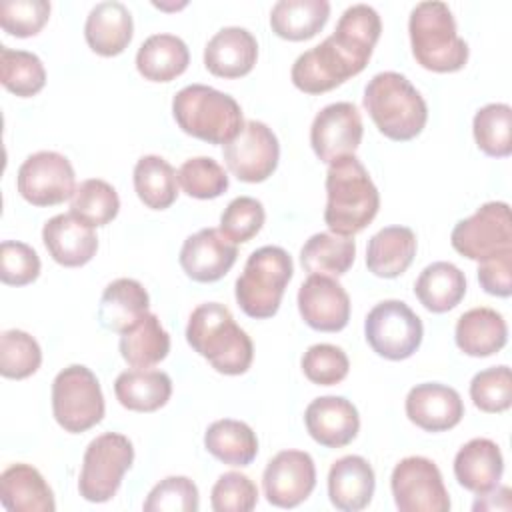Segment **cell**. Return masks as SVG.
I'll use <instances>...</instances> for the list:
<instances>
[{
  "mask_svg": "<svg viewBox=\"0 0 512 512\" xmlns=\"http://www.w3.org/2000/svg\"><path fill=\"white\" fill-rule=\"evenodd\" d=\"M378 208V188L354 154L328 164L324 222L332 234L354 236L362 232L376 218Z\"/></svg>",
  "mask_w": 512,
  "mask_h": 512,
  "instance_id": "obj_1",
  "label": "cell"
},
{
  "mask_svg": "<svg viewBox=\"0 0 512 512\" xmlns=\"http://www.w3.org/2000/svg\"><path fill=\"white\" fill-rule=\"evenodd\" d=\"M186 340L216 372L226 376L244 374L254 358L250 336L234 322L232 312L218 302H204L192 310Z\"/></svg>",
  "mask_w": 512,
  "mask_h": 512,
  "instance_id": "obj_2",
  "label": "cell"
},
{
  "mask_svg": "<svg viewBox=\"0 0 512 512\" xmlns=\"http://www.w3.org/2000/svg\"><path fill=\"white\" fill-rule=\"evenodd\" d=\"M364 108L390 140L416 138L428 120V106L414 84L400 72H380L364 88Z\"/></svg>",
  "mask_w": 512,
  "mask_h": 512,
  "instance_id": "obj_3",
  "label": "cell"
},
{
  "mask_svg": "<svg viewBox=\"0 0 512 512\" xmlns=\"http://www.w3.org/2000/svg\"><path fill=\"white\" fill-rule=\"evenodd\" d=\"M416 62L432 72H458L468 62V44L458 36L452 10L444 2H420L408 20Z\"/></svg>",
  "mask_w": 512,
  "mask_h": 512,
  "instance_id": "obj_4",
  "label": "cell"
},
{
  "mask_svg": "<svg viewBox=\"0 0 512 512\" xmlns=\"http://www.w3.org/2000/svg\"><path fill=\"white\" fill-rule=\"evenodd\" d=\"M172 114L182 132L208 144H228L242 130V108L226 92L190 84L176 92Z\"/></svg>",
  "mask_w": 512,
  "mask_h": 512,
  "instance_id": "obj_5",
  "label": "cell"
},
{
  "mask_svg": "<svg viewBox=\"0 0 512 512\" xmlns=\"http://www.w3.org/2000/svg\"><path fill=\"white\" fill-rule=\"evenodd\" d=\"M294 264L280 246H262L254 250L242 274L236 280V302L250 318H272L282 302L284 290L292 280Z\"/></svg>",
  "mask_w": 512,
  "mask_h": 512,
  "instance_id": "obj_6",
  "label": "cell"
},
{
  "mask_svg": "<svg viewBox=\"0 0 512 512\" xmlns=\"http://www.w3.org/2000/svg\"><path fill=\"white\" fill-rule=\"evenodd\" d=\"M52 414L60 428L80 434L104 418V396L96 374L72 364L60 370L52 382Z\"/></svg>",
  "mask_w": 512,
  "mask_h": 512,
  "instance_id": "obj_7",
  "label": "cell"
},
{
  "mask_svg": "<svg viewBox=\"0 0 512 512\" xmlns=\"http://www.w3.org/2000/svg\"><path fill=\"white\" fill-rule=\"evenodd\" d=\"M134 462L132 442L118 432L96 436L84 452L78 492L88 502H108Z\"/></svg>",
  "mask_w": 512,
  "mask_h": 512,
  "instance_id": "obj_8",
  "label": "cell"
},
{
  "mask_svg": "<svg viewBox=\"0 0 512 512\" xmlns=\"http://www.w3.org/2000/svg\"><path fill=\"white\" fill-rule=\"evenodd\" d=\"M364 334L378 356L386 360H406L420 348L424 326L406 302L384 300L368 312Z\"/></svg>",
  "mask_w": 512,
  "mask_h": 512,
  "instance_id": "obj_9",
  "label": "cell"
},
{
  "mask_svg": "<svg viewBox=\"0 0 512 512\" xmlns=\"http://www.w3.org/2000/svg\"><path fill=\"white\" fill-rule=\"evenodd\" d=\"M452 248L468 260H486L512 250V220L506 202H486L460 220L450 234Z\"/></svg>",
  "mask_w": 512,
  "mask_h": 512,
  "instance_id": "obj_10",
  "label": "cell"
},
{
  "mask_svg": "<svg viewBox=\"0 0 512 512\" xmlns=\"http://www.w3.org/2000/svg\"><path fill=\"white\" fill-rule=\"evenodd\" d=\"M394 504L400 512H448L450 496L438 466L424 456L400 460L390 478Z\"/></svg>",
  "mask_w": 512,
  "mask_h": 512,
  "instance_id": "obj_11",
  "label": "cell"
},
{
  "mask_svg": "<svg viewBox=\"0 0 512 512\" xmlns=\"http://www.w3.org/2000/svg\"><path fill=\"white\" fill-rule=\"evenodd\" d=\"M16 186L32 206H56L72 198L76 176L70 160L58 152L42 150L30 154L18 168Z\"/></svg>",
  "mask_w": 512,
  "mask_h": 512,
  "instance_id": "obj_12",
  "label": "cell"
},
{
  "mask_svg": "<svg viewBox=\"0 0 512 512\" xmlns=\"http://www.w3.org/2000/svg\"><path fill=\"white\" fill-rule=\"evenodd\" d=\"M224 162L228 170L242 182H264L268 180L280 158V144L272 128L264 122L248 120L242 130L224 144Z\"/></svg>",
  "mask_w": 512,
  "mask_h": 512,
  "instance_id": "obj_13",
  "label": "cell"
},
{
  "mask_svg": "<svg viewBox=\"0 0 512 512\" xmlns=\"http://www.w3.org/2000/svg\"><path fill=\"white\" fill-rule=\"evenodd\" d=\"M364 68L352 60L332 36L302 52L290 70L292 84L304 94H324L360 74Z\"/></svg>",
  "mask_w": 512,
  "mask_h": 512,
  "instance_id": "obj_14",
  "label": "cell"
},
{
  "mask_svg": "<svg viewBox=\"0 0 512 512\" xmlns=\"http://www.w3.org/2000/svg\"><path fill=\"white\" fill-rule=\"evenodd\" d=\"M364 126L358 108L352 102H334L324 106L310 126V144L320 162L332 164L350 156L362 142Z\"/></svg>",
  "mask_w": 512,
  "mask_h": 512,
  "instance_id": "obj_15",
  "label": "cell"
},
{
  "mask_svg": "<svg viewBox=\"0 0 512 512\" xmlns=\"http://www.w3.org/2000/svg\"><path fill=\"white\" fill-rule=\"evenodd\" d=\"M316 486V466L304 450H282L264 468L266 500L278 508H296Z\"/></svg>",
  "mask_w": 512,
  "mask_h": 512,
  "instance_id": "obj_16",
  "label": "cell"
},
{
  "mask_svg": "<svg viewBox=\"0 0 512 512\" xmlns=\"http://www.w3.org/2000/svg\"><path fill=\"white\" fill-rule=\"evenodd\" d=\"M302 320L318 332H340L350 320V298L332 276L310 274L298 290Z\"/></svg>",
  "mask_w": 512,
  "mask_h": 512,
  "instance_id": "obj_17",
  "label": "cell"
},
{
  "mask_svg": "<svg viewBox=\"0 0 512 512\" xmlns=\"http://www.w3.org/2000/svg\"><path fill=\"white\" fill-rule=\"evenodd\" d=\"M238 248L220 228H202L180 248V266L194 282H216L234 266Z\"/></svg>",
  "mask_w": 512,
  "mask_h": 512,
  "instance_id": "obj_18",
  "label": "cell"
},
{
  "mask_svg": "<svg viewBox=\"0 0 512 512\" xmlns=\"http://www.w3.org/2000/svg\"><path fill=\"white\" fill-rule=\"evenodd\" d=\"M406 416L426 432H444L460 424L464 402L454 388L438 382H424L410 388L406 396Z\"/></svg>",
  "mask_w": 512,
  "mask_h": 512,
  "instance_id": "obj_19",
  "label": "cell"
},
{
  "mask_svg": "<svg viewBox=\"0 0 512 512\" xmlns=\"http://www.w3.org/2000/svg\"><path fill=\"white\" fill-rule=\"evenodd\" d=\"M304 424L314 442L326 448L350 444L360 430L356 406L342 396H320L306 406Z\"/></svg>",
  "mask_w": 512,
  "mask_h": 512,
  "instance_id": "obj_20",
  "label": "cell"
},
{
  "mask_svg": "<svg viewBox=\"0 0 512 512\" xmlns=\"http://www.w3.org/2000/svg\"><path fill=\"white\" fill-rule=\"evenodd\" d=\"M42 240L52 260L66 268L88 264L98 250L94 228L72 212L52 216L42 228Z\"/></svg>",
  "mask_w": 512,
  "mask_h": 512,
  "instance_id": "obj_21",
  "label": "cell"
},
{
  "mask_svg": "<svg viewBox=\"0 0 512 512\" xmlns=\"http://www.w3.org/2000/svg\"><path fill=\"white\" fill-rule=\"evenodd\" d=\"M258 60V42L246 28L226 26L204 48V66L218 78H242Z\"/></svg>",
  "mask_w": 512,
  "mask_h": 512,
  "instance_id": "obj_22",
  "label": "cell"
},
{
  "mask_svg": "<svg viewBox=\"0 0 512 512\" xmlns=\"http://www.w3.org/2000/svg\"><path fill=\"white\" fill-rule=\"evenodd\" d=\"M374 486V470L362 456H342L330 466L328 496L342 512H358L366 508L374 496Z\"/></svg>",
  "mask_w": 512,
  "mask_h": 512,
  "instance_id": "obj_23",
  "label": "cell"
},
{
  "mask_svg": "<svg viewBox=\"0 0 512 512\" xmlns=\"http://www.w3.org/2000/svg\"><path fill=\"white\" fill-rule=\"evenodd\" d=\"M134 22L130 10L116 0L98 2L84 24L88 46L100 56H118L132 42Z\"/></svg>",
  "mask_w": 512,
  "mask_h": 512,
  "instance_id": "obj_24",
  "label": "cell"
},
{
  "mask_svg": "<svg viewBox=\"0 0 512 512\" xmlns=\"http://www.w3.org/2000/svg\"><path fill=\"white\" fill-rule=\"evenodd\" d=\"M504 472V458L490 438H472L454 458V476L458 484L474 494H484L498 486Z\"/></svg>",
  "mask_w": 512,
  "mask_h": 512,
  "instance_id": "obj_25",
  "label": "cell"
},
{
  "mask_svg": "<svg viewBox=\"0 0 512 512\" xmlns=\"http://www.w3.org/2000/svg\"><path fill=\"white\" fill-rule=\"evenodd\" d=\"M148 306L150 296L138 280L118 278L110 282L102 292L98 304V320L106 330L124 334L148 314Z\"/></svg>",
  "mask_w": 512,
  "mask_h": 512,
  "instance_id": "obj_26",
  "label": "cell"
},
{
  "mask_svg": "<svg viewBox=\"0 0 512 512\" xmlns=\"http://www.w3.org/2000/svg\"><path fill=\"white\" fill-rule=\"evenodd\" d=\"M456 346L474 358H486L500 352L508 340V326L494 308L478 306L464 312L454 328Z\"/></svg>",
  "mask_w": 512,
  "mask_h": 512,
  "instance_id": "obj_27",
  "label": "cell"
},
{
  "mask_svg": "<svg viewBox=\"0 0 512 512\" xmlns=\"http://www.w3.org/2000/svg\"><path fill=\"white\" fill-rule=\"evenodd\" d=\"M0 500L10 512H54L56 502L44 476L30 464H12L0 476Z\"/></svg>",
  "mask_w": 512,
  "mask_h": 512,
  "instance_id": "obj_28",
  "label": "cell"
},
{
  "mask_svg": "<svg viewBox=\"0 0 512 512\" xmlns=\"http://www.w3.org/2000/svg\"><path fill=\"white\" fill-rule=\"evenodd\" d=\"M416 256V234L408 226L378 230L366 248V266L378 278H396L408 270Z\"/></svg>",
  "mask_w": 512,
  "mask_h": 512,
  "instance_id": "obj_29",
  "label": "cell"
},
{
  "mask_svg": "<svg viewBox=\"0 0 512 512\" xmlns=\"http://www.w3.org/2000/svg\"><path fill=\"white\" fill-rule=\"evenodd\" d=\"M114 394L126 410L154 412L170 400L172 380L162 370L132 368L118 374Z\"/></svg>",
  "mask_w": 512,
  "mask_h": 512,
  "instance_id": "obj_30",
  "label": "cell"
},
{
  "mask_svg": "<svg viewBox=\"0 0 512 512\" xmlns=\"http://www.w3.org/2000/svg\"><path fill=\"white\" fill-rule=\"evenodd\" d=\"M188 64V46L174 34H152L136 52V68L150 82H170L184 74Z\"/></svg>",
  "mask_w": 512,
  "mask_h": 512,
  "instance_id": "obj_31",
  "label": "cell"
},
{
  "mask_svg": "<svg viewBox=\"0 0 512 512\" xmlns=\"http://www.w3.org/2000/svg\"><path fill=\"white\" fill-rule=\"evenodd\" d=\"M414 294L426 310L434 314H444L456 308L464 298L466 276L452 262H432L416 278Z\"/></svg>",
  "mask_w": 512,
  "mask_h": 512,
  "instance_id": "obj_32",
  "label": "cell"
},
{
  "mask_svg": "<svg viewBox=\"0 0 512 512\" xmlns=\"http://www.w3.org/2000/svg\"><path fill=\"white\" fill-rule=\"evenodd\" d=\"M328 0H280L272 6L270 28L276 36L302 42L316 36L328 22Z\"/></svg>",
  "mask_w": 512,
  "mask_h": 512,
  "instance_id": "obj_33",
  "label": "cell"
},
{
  "mask_svg": "<svg viewBox=\"0 0 512 512\" xmlns=\"http://www.w3.org/2000/svg\"><path fill=\"white\" fill-rule=\"evenodd\" d=\"M380 32L382 22L378 12L368 4H354L342 12L336 30L330 36L350 58L366 68Z\"/></svg>",
  "mask_w": 512,
  "mask_h": 512,
  "instance_id": "obj_34",
  "label": "cell"
},
{
  "mask_svg": "<svg viewBox=\"0 0 512 512\" xmlns=\"http://www.w3.org/2000/svg\"><path fill=\"white\" fill-rule=\"evenodd\" d=\"M356 258V242L350 236L318 232L310 236L300 250V264L308 274L342 276Z\"/></svg>",
  "mask_w": 512,
  "mask_h": 512,
  "instance_id": "obj_35",
  "label": "cell"
},
{
  "mask_svg": "<svg viewBox=\"0 0 512 512\" xmlns=\"http://www.w3.org/2000/svg\"><path fill=\"white\" fill-rule=\"evenodd\" d=\"M204 446L228 466H248L258 454L254 430L246 422L232 418L212 422L204 434Z\"/></svg>",
  "mask_w": 512,
  "mask_h": 512,
  "instance_id": "obj_36",
  "label": "cell"
},
{
  "mask_svg": "<svg viewBox=\"0 0 512 512\" xmlns=\"http://www.w3.org/2000/svg\"><path fill=\"white\" fill-rule=\"evenodd\" d=\"M134 190L152 210H166L178 198V172L162 156H142L134 166Z\"/></svg>",
  "mask_w": 512,
  "mask_h": 512,
  "instance_id": "obj_37",
  "label": "cell"
},
{
  "mask_svg": "<svg viewBox=\"0 0 512 512\" xmlns=\"http://www.w3.org/2000/svg\"><path fill=\"white\" fill-rule=\"evenodd\" d=\"M170 352V336L156 314H146L120 336V354L132 368H152Z\"/></svg>",
  "mask_w": 512,
  "mask_h": 512,
  "instance_id": "obj_38",
  "label": "cell"
},
{
  "mask_svg": "<svg viewBox=\"0 0 512 512\" xmlns=\"http://www.w3.org/2000/svg\"><path fill=\"white\" fill-rule=\"evenodd\" d=\"M0 82L2 86L20 96H36L46 84V70L42 60L34 52L0 48Z\"/></svg>",
  "mask_w": 512,
  "mask_h": 512,
  "instance_id": "obj_39",
  "label": "cell"
},
{
  "mask_svg": "<svg viewBox=\"0 0 512 512\" xmlns=\"http://www.w3.org/2000/svg\"><path fill=\"white\" fill-rule=\"evenodd\" d=\"M472 132L486 156L508 158L512 154V108L502 102L482 106L474 114Z\"/></svg>",
  "mask_w": 512,
  "mask_h": 512,
  "instance_id": "obj_40",
  "label": "cell"
},
{
  "mask_svg": "<svg viewBox=\"0 0 512 512\" xmlns=\"http://www.w3.org/2000/svg\"><path fill=\"white\" fill-rule=\"evenodd\" d=\"M120 198L112 184L100 178L80 182L70 198V212L86 224L106 226L118 216Z\"/></svg>",
  "mask_w": 512,
  "mask_h": 512,
  "instance_id": "obj_41",
  "label": "cell"
},
{
  "mask_svg": "<svg viewBox=\"0 0 512 512\" xmlns=\"http://www.w3.org/2000/svg\"><path fill=\"white\" fill-rule=\"evenodd\" d=\"M42 364L40 344L24 330H6L0 336V374L12 380L32 376Z\"/></svg>",
  "mask_w": 512,
  "mask_h": 512,
  "instance_id": "obj_42",
  "label": "cell"
},
{
  "mask_svg": "<svg viewBox=\"0 0 512 512\" xmlns=\"http://www.w3.org/2000/svg\"><path fill=\"white\" fill-rule=\"evenodd\" d=\"M178 184L182 190L198 200H212L228 190L226 170L210 156L188 158L178 170Z\"/></svg>",
  "mask_w": 512,
  "mask_h": 512,
  "instance_id": "obj_43",
  "label": "cell"
},
{
  "mask_svg": "<svg viewBox=\"0 0 512 512\" xmlns=\"http://www.w3.org/2000/svg\"><path fill=\"white\" fill-rule=\"evenodd\" d=\"M474 406L486 414L506 412L512 404V374L508 366H492L474 374L470 382Z\"/></svg>",
  "mask_w": 512,
  "mask_h": 512,
  "instance_id": "obj_44",
  "label": "cell"
},
{
  "mask_svg": "<svg viewBox=\"0 0 512 512\" xmlns=\"http://www.w3.org/2000/svg\"><path fill=\"white\" fill-rule=\"evenodd\" d=\"M266 212L260 200L252 196L234 198L220 216V232L234 244L252 240L264 226Z\"/></svg>",
  "mask_w": 512,
  "mask_h": 512,
  "instance_id": "obj_45",
  "label": "cell"
},
{
  "mask_svg": "<svg viewBox=\"0 0 512 512\" xmlns=\"http://www.w3.org/2000/svg\"><path fill=\"white\" fill-rule=\"evenodd\" d=\"M304 376L318 386L340 384L350 370L348 356L334 344H314L302 356Z\"/></svg>",
  "mask_w": 512,
  "mask_h": 512,
  "instance_id": "obj_46",
  "label": "cell"
},
{
  "mask_svg": "<svg viewBox=\"0 0 512 512\" xmlns=\"http://www.w3.org/2000/svg\"><path fill=\"white\" fill-rule=\"evenodd\" d=\"M198 506V488L186 476H168L160 480L144 502L146 512H196Z\"/></svg>",
  "mask_w": 512,
  "mask_h": 512,
  "instance_id": "obj_47",
  "label": "cell"
},
{
  "mask_svg": "<svg viewBox=\"0 0 512 512\" xmlns=\"http://www.w3.org/2000/svg\"><path fill=\"white\" fill-rule=\"evenodd\" d=\"M50 18L46 0H6L0 4V26L16 38L36 36Z\"/></svg>",
  "mask_w": 512,
  "mask_h": 512,
  "instance_id": "obj_48",
  "label": "cell"
},
{
  "mask_svg": "<svg viewBox=\"0 0 512 512\" xmlns=\"http://www.w3.org/2000/svg\"><path fill=\"white\" fill-rule=\"evenodd\" d=\"M256 502V484L240 472L222 474L210 492V504L214 512H250Z\"/></svg>",
  "mask_w": 512,
  "mask_h": 512,
  "instance_id": "obj_49",
  "label": "cell"
},
{
  "mask_svg": "<svg viewBox=\"0 0 512 512\" xmlns=\"http://www.w3.org/2000/svg\"><path fill=\"white\" fill-rule=\"evenodd\" d=\"M40 274L36 250L24 242L4 240L0 246V280L8 286H26Z\"/></svg>",
  "mask_w": 512,
  "mask_h": 512,
  "instance_id": "obj_50",
  "label": "cell"
},
{
  "mask_svg": "<svg viewBox=\"0 0 512 512\" xmlns=\"http://www.w3.org/2000/svg\"><path fill=\"white\" fill-rule=\"evenodd\" d=\"M478 282L486 294L508 298L512 294V250L486 258L478 266Z\"/></svg>",
  "mask_w": 512,
  "mask_h": 512,
  "instance_id": "obj_51",
  "label": "cell"
}]
</instances>
